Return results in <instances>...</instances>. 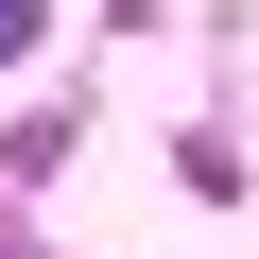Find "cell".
<instances>
[{"mask_svg":"<svg viewBox=\"0 0 259 259\" xmlns=\"http://www.w3.org/2000/svg\"><path fill=\"white\" fill-rule=\"evenodd\" d=\"M18 35H35V0H0V52H18Z\"/></svg>","mask_w":259,"mask_h":259,"instance_id":"1","label":"cell"}]
</instances>
